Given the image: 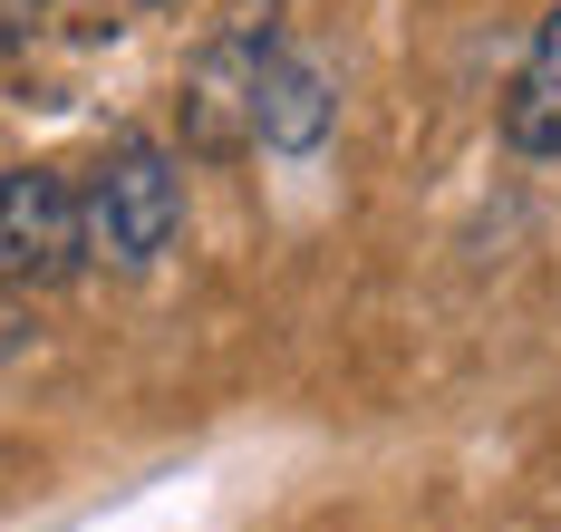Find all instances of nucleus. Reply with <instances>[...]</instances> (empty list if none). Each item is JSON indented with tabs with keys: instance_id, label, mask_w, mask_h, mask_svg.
<instances>
[{
	"instance_id": "obj_1",
	"label": "nucleus",
	"mask_w": 561,
	"mask_h": 532,
	"mask_svg": "<svg viewBox=\"0 0 561 532\" xmlns=\"http://www.w3.org/2000/svg\"><path fill=\"white\" fill-rule=\"evenodd\" d=\"M88 204V262L107 271H156L184 233V165H174L156 136H126L98 175L78 184Z\"/></svg>"
},
{
	"instance_id": "obj_3",
	"label": "nucleus",
	"mask_w": 561,
	"mask_h": 532,
	"mask_svg": "<svg viewBox=\"0 0 561 532\" xmlns=\"http://www.w3.org/2000/svg\"><path fill=\"white\" fill-rule=\"evenodd\" d=\"M88 271V204L58 165H0V281L58 291Z\"/></svg>"
},
{
	"instance_id": "obj_2",
	"label": "nucleus",
	"mask_w": 561,
	"mask_h": 532,
	"mask_svg": "<svg viewBox=\"0 0 561 532\" xmlns=\"http://www.w3.org/2000/svg\"><path fill=\"white\" fill-rule=\"evenodd\" d=\"M272 49H280V10L242 0L224 30L184 59V146L194 155H242L252 146V97H262Z\"/></svg>"
},
{
	"instance_id": "obj_5",
	"label": "nucleus",
	"mask_w": 561,
	"mask_h": 532,
	"mask_svg": "<svg viewBox=\"0 0 561 532\" xmlns=\"http://www.w3.org/2000/svg\"><path fill=\"white\" fill-rule=\"evenodd\" d=\"M504 146L533 155V165L561 155V0L542 10V30H533V49H523V68L504 88Z\"/></svg>"
},
{
	"instance_id": "obj_4",
	"label": "nucleus",
	"mask_w": 561,
	"mask_h": 532,
	"mask_svg": "<svg viewBox=\"0 0 561 532\" xmlns=\"http://www.w3.org/2000/svg\"><path fill=\"white\" fill-rule=\"evenodd\" d=\"M330 136H339V78H330V59H310V49L280 39L272 68H262V97H252V146L300 165V155H320Z\"/></svg>"
},
{
	"instance_id": "obj_6",
	"label": "nucleus",
	"mask_w": 561,
	"mask_h": 532,
	"mask_svg": "<svg viewBox=\"0 0 561 532\" xmlns=\"http://www.w3.org/2000/svg\"><path fill=\"white\" fill-rule=\"evenodd\" d=\"M39 20H49V0H0V59H10V49H20Z\"/></svg>"
}]
</instances>
